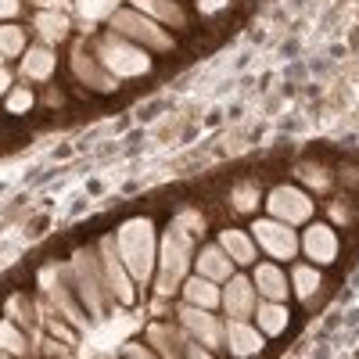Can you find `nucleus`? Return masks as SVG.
I'll return each instance as SVG.
<instances>
[{
  "label": "nucleus",
  "mask_w": 359,
  "mask_h": 359,
  "mask_svg": "<svg viewBox=\"0 0 359 359\" xmlns=\"http://www.w3.org/2000/svg\"><path fill=\"white\" fill-rule=\"evenodd\" d=\"M69 277V266H57V262H50V266H40V273H36V284H40V291L47 294V302L54 306V313L57 316H65L76 331H86V313L76 306V291H72V284L65 280Z\"/></svg>",
  "instance_id": "obj_6"
},
{
  "label": "nucleus",
  "mask_w": 359,
  "mask_h": 359,
  "mask_svg": "<svg viewBox=\"0 0 359 359\" xmlns=\"http://www.w3.org/2000/svg\"><path fill=\"white\" fill-rule=\"evenodd\" d=\"M8 90H11V69H8V65H0V97H4Z\"/></svg>",
  "instance_id": "obj_39"
},
{
  "label": "nucleus",
  "mask_w": 359,
  "mask_h": 359,
  "mask_svg": "<svg viewBox=\"0 0 359 359\" xmlns=\"http://www.w3.org/2000/svg\"><path fill=\"white\" fill-rule=\"evenodd\" d=\"M194 269H198V277H205V280L226 284V280L233 277V259H230V255L219 248V241H216V245H205V248L198 252Z\"/></svg>",
  "instance_id": "obj_17"
},
{
  "label": "nucleus",
  "mask_w": 359,
  "mask_h": 359,
  "mask_svg": "<svg viewBox=\"0 0 359 359\" xmlns=\"http://www.w3.org/2000/svg\"><path fill=\"white\" fill-rule=\"evenodd\" d=\"M29 50V36L18 25H0V65L11 62V57H22Z\"/></svg>",
  "instance_id": "obj_28"
},
{
  "label": "nucleus",
  "mask_w": 359,
  "mask_h": 359,
  "mask_svg": "<svg viewBox=\"0 0 359 359\" xmlns=\"http://www.w3.org/2000/svg\"><path fill=\"white\" fill-rule=\"evenodd\" d=\"M144 345L151 348L158 359H184V345H187V331L180 323H147L144 327Z\"/></svg>",
  "instance_id": "obj_15"
},
{
  "label": "nucleus",
  "mask_w": 359,
  "mask_h": 359,
  "mask_svg": "<svg viewBox=\"0 0 359 359\" xmlns=\"http://www.w3.org/2000/svg\"><path fill=\"white\" fill-rule=\"evenodd\" d=\"M180 298H184L187 306H198V309H219V298H223V291H219V284H212V280H205V277H187L184 280V287H180Z\"/></svg>",
  "instance_id": "obj_21"
},
{
  "label": "nucleus",
  "mask_w": 359,
  "mask_h": 359,
  "mask_svg": "<svg viewBox=\"0 0 359 359\" xmlns=\"http://www.w3.org/2000/svg\"><path fill=\"white\" fill-rule=\"evenodd\" d=\"M97 259H101V269H104V280L115 294V302L123 306H133L137 302V284L130 277V269L123 266V255L115 248V237H101L97 241Z\"/></svg>",
  "instance_id": "obj_8"
},
{
  "label": "nucleus",
  "mask_w": 359,
  "mask_h": 359,
  "mask_svg": "<svg viewBox=\"0 0 359 359\" xmlns=\"http://www.w3.org/2000/svg\"><path fill=\"white\" fill-rule=\"evenodd\" d=\"M298 248L309 255L313 266H331L341 255V237L334 233L331 223H309L306 233L298 237Z\"/></svg>",
  "instance_id": "obj_11"
},
{
  "label": "nucleus",
  "mask_w": 359,
  "mask_h": 359,
  "mask_svg": "<svg viewBox=\"0 0 359 359\" xmlns=\"http://www.w3.org/2000/svg\"><path fill=\"white\" fill-rule=\"evenodd\" d=\"M184 359H216V352H212V348H205V345H198L194 338H187V345H184Z\"/></svg>",
  "instance_id": "obj_34"
},
{
  "label": "nucleus",
  "mask_w": 359,
  "mask_h": 359,
  "mask_svg": "<svg viewBox=\"0 0 359 359\" xmlns=\"http://www.w3.org/2000/svg\"><path fill=\"white\" fill-rule=\"evenodd\" d=\"M18 11H22V0H0V22L18 18Z\"/></svg>",
  "instance_id": "obj_37"
},
{
  "label": "nucleus",
  "mask_w": 359,
  "mask_h": 359,
  "mask_svg": "<svg viewBox=\"0 0 359 359\" xmlns=\"http://www.w3.org/2000/svg\"><path fill=\"white\" fill-rule=\"evenodd\" d=\"M133 11L147 15L151 22H165L172 29H184L187 25V11L180 8V0H130Z\"/></svg>",
  "instance_id": "obj_20"
},
{
  "label": "nucleus",
  "mask_w": 359,
  "mask_h": 359,
  "mask_svg": "<svg viewBox=\"0 0 359 359\" xmlns=\"http://www.w3.org/2000/svg\"><path fill=\"white\" fill-rule=\"evenodd\" d=\"M123 352H126V359H158L151 348H147V345H140V341H130Z\"/></svg>",
  "instance_id": "obj_35"
},
{
  "label": "nucleus",
  "mask_w": 359,
  "mask_h": 359,
  "mask_svg": "<svg viewBox=\"0 0 359 359\" xmlns=\"http://www.w3.org/2000/svg\"><path fill=\"white\" fill-rule=\"evenodd\" d=\"M33 29L40 33V40H43L47 47L65 43V40H69V15H65V11H36V15H33Z\"/></svg>",
  "instance_id": "obj_24"
},
{
  "label": "nucleus",
  "mask_w": 359,
  "mask_h": 359,
  "mask_svg": "<svg viewBox=\"0 0 359 359\" xmlns=\"http://www.w3.org/2000/svg\"><path fill=\"white\" fill-rule=\"evenodd\" d=\"M327 216H331L334 223H352V212H348V205H345V201H334L331 208H327Z\"/></svg>",
  "instance_id": "obj_36"
},
{
  "label": "nucleus",
  "mask_w": 359,
  "mask_h": 359,
  "mask_svg": "<svg viewBox=\"0 0 359 359\" xmlns=\"http://www.w3.org/2000/svg\"><path fill=\"white\" fill-rule=\"evenodd\" d=\"M176 323L187 331V338H194L205 348H223V320L212 316V309H198V306H180L176 309Z\"/></svg>",
  "instance_id": "obj_10"
},
{
  "label": "nucleus",
  "mask_w": 359,
  "mask_h": 359,
  "mask_svg": "<svg viewBox=\"0 0 359 359\" xmlns=\"http://www.w3.org/2000/svg\"><path fill=\"white\" fill-rule=\"evenodd\" d=\"M266 212L273 216V219H280V223H287V226H302V223L313 219L316 205H313V198H309L302 187L277 184L273 191L266 194Z\"/></svg>",
  "instance_id": "obj_7"
},
{
  "label": "nucleus",
  "mask_w": 359,
  "mask_h": 359,
  "mask_svg": "<svg viewBox=\"0 0 359 359\" xmlns=\"http://www.w3.org/2000/svg\"><path fill=\"white\" fill-rule=\"evenodd\" d=\"M223 345L233 359H255L266 348V334L248 320H226L223 323Z\"/></svg>",
  "instance_id": "obj_12"
},
{
  "label": "nucleus",
  "mask_w": 359,
  "mask_h": 359,
  "mask_svg": "<svg viewBox=\"0 0 359 359\" xmlns=\"http://www.w3.org/2000/svg\"><path fill=\"white\" fill-rule=\"evenodd\" d=\"M115 248L123 255V266L137 287H151L155 280V262H158V233L147 216H130L115 233Z\"/></svg>",
  "instance_id": "obj_1"
},
{
  "label": "nucleus",
  "mask_w": 359,
  "mask_h": 359,
  "mask_svg": "<svg viewBox=\"0 0 359 359\" xmlns=\"http://www.w3.org/2000/svg\"><path fill=\"white\" fill-rule=\"evenodd\" d=\"M230 212H237V216H252L255 208L262 205V184L259 180H252V176H245V180H237V184L230 187Z\"/></svg>",
  "instance_id": "obj_23"
},
{
  "label": "nucleus",
  "mask_w": 359,
  "mask_h": 359,
  "mask_svg": "<svg viewBox=\"0 0 359 359\" xmlns=\"http://www.w3.org/2000/svg\"><path fill=\"white\" fill-rule=\"evenodd\" d=\"M252 237H255V245L269 255V259H277V262H291L294 252H298V233L294 226L280 223V219H255L252 223Z\"/></svg>",
  "instance_id": "obj_9"
},
{
  "label": "nucleus",
  "mask_w": 359,
  "mask_h": 359,
  "mask_svg": "<svg viewBox=\"0 0 359 359\" xmlns=\"http://www.w3.org/2000/svg\"><path fill=\"white\" fill-rule=\"evenodd\" d=\"M108 22H111V33L133 40V43H137V47H144V50H158V54L176 50V40L165 33V29H162L158 22H151L147 15L133 11V8H118Z\"/></svg>",
  "instance_id": "obj_5"
},
{
  "label": "nucleus",
  "mask_w": 359,
  "mask_h": 359,
  "mask_svg": "<svg viewBox=\"0 0 359 359\" xmlns=\"http://www.w3.org/2000/svg\"><path fill=\"white\" fill-rule=\"evenodd\" d=\"M219 306L226 309V320H248V316H255V306H259V291H255L252 277L233 273V277L226 280V287H223Z\"/></svg>",
  "instance_id": "obj_14"
},
{
  "label": "nucleus",
  "mask_w": 359,
  "mask_h": 359,
  "mask_svg": "<svg viewBox=\"0 0 359 359\" xmlns=\"http://www.w3.org/2000/svg\"><path fill=\"white\" fill-rule=\"evenodd\" d=\"M0 352H8L15 359L29 355V338H25L22 327L11 323V320H0Z\"/></svg>",
  "instance_id": "obj_29"
},
{
  "label": "nucleus",
  "mask_w": 359,
  "mask_h": 359,
  "mask_svg": "<svg viewBox=\"0 0 359 359\" xmlns=\"http://www.w3.org/2000/svg\"><path fill=\"white\" fill-rule=\"evenodd\" d=\"M230 4H233V0H198V11H201L205 18H216V15H223Z\"/></svg>",
  "instance_id": "obj_33"
},
{
  "label": "nucleus",
  "mask_w": 359,
  "mask_h": 359,
  "mask_svg": "<svg viewBox=\"0 0 359 359\" xmlns=\"http://www.w3.org/2000/svg\"><path fill=\"white\" fill-rule=\"evenodd\" d=\"M291 287H294V298L298 302H313V298L320 294L323 287V273H320V266H291V273H287Z\"/></svg>",
  "instance_id": "obj_25"
},
{
  "label": "nucleus",
  "mask_w": 359,
  "mask_h": 359,
  "mask_svg": "<svg viewBox=\"0 0 359 359\" xmlns=\"http://www.w3.org/2000/svg\"><path fill=\"white\" fill-rule=\"evenodd\" d=\"M57 72V54L47 43H36L22 54V79L29 83H47Z\"/></svg>",
  "instance_id": "obj_18"
},
{
  "label": "nucleus",
  "mask_w": 359,
  "mask_h": 359,
  "mask_svg": "<svg viewBox=\"0 0 359 359\" xmlns=\"http://www.w3.org/2000/svg\"><path fill=\"white\" fill-rule=\"evenodd\" d=\"M194 266V233L180 223H169V230L158 237V262H155V294L172 298L180 291V280Z\"/></svg>",
  "instance_id": "obj_2"
},
{
  "label": "nucleus",
  "mask_w": 359,
  "mask_h": 359,
  "mask_svg": "<svg viewBox=\"0 0 359 359\" xmlns=\"http://www.w3.org/2000/svg\"><path fill=\"white\" fill-rule=\"evenodd\" d=\"M69 284L76 291V298L83 302V309L101 320L108 313V306L115 302V294L104 280V269H101V259H97V248H76L72 259H69Z\"/></svg>",
  "instance_id": "obj_3"
},
{
  "label": "nucleus",
  "mask_w": 359,
  "mask_h": 359,
  "mask_svg": "<svg viewBox=\"0 0 359 359\" xmlns=\"http://www.w3.org/2000/svg\"><path fill=\"white\" fill-rule=\"evenodd\" d=\"M219 248L233 259V266H252L255 255H259V245L248 230H237V226H226L219 233Z\"/></svg>",
  "instance_id": "obj_19"
},
{
  "label": "nucleus",
  "mask_w": 359,
  "mask_h": 359,
  "mask_svg": "<svg viewBox=\"0 0 359 359\" xmlns=\"http://www.w3.org/2000/svg\"><path fill=\"white\" fill-rule=\"evenodd\" d=\"M47 331H50L54 338H62L65 345H72V341H76V331H72V327H65V320H62V316H47Z\"/></svg>",
  "instance_id": "obj_32"
},
{
  "label": "nucleus",
  "mask_w": 359,
  "mask_h": 359,
  "mask_svg": "<svg viewBox=\"0 0 359 359\" xmlns=\"http://www.w3.org/2000/svg\"><path fill=\"white\" fill-rule=\"evenodd\" d=\"M0 359H8V352H4V355H0Z\"/></svg>",
  "instance_id": "obj_40"
},
{
  "label": "nucleus",
  "mask_w": 359,
  "mask_h": 359,
  "mask_svg": "<svg viewBox=\"0 0 359 359\" xmlns=\"http://www.w3.org/2000/svg\"><path fill=\"white\" fill-rule=\"evenodd\" d=\"M287 306L284 302H269V298H259L255 306V327L266 334V338H280L287 331Z\"/></svg>",
  "instance_id": "obj_22"
},
{
  "label": "nucleus",
  "mask_w": 359,
  "mask_h": 359,
  "mask_svg": "<svg viewBox=\"0 0 359 359\" xmlns=\"http://www.w3.org/2000/svg\"><path fill=\"white\" fill-rule=\"evenodd\" d=\"M252 284H255L259 298H269V302H284L291 294V280L277 262H259L252 269Z\"/></svg>",
  "instance_id": "obj_16"
},
{
  "label": "nucleus",
  "mask_w": 359,
  "mask_h": 359,
  "mask_svg": "<svg viewBox=\"0 0 359 359\" xmlns=\"http://www.w3.org/2000/svg\"><path fill=\"white\" fill-rule=\"evenodd\" d=\"M294 176L302 180V184H306L309 191H320V194H327V191H334V172L327 169L323 162H313V158H306V162H298V165H294Z\"/></svg>",
  "instance_id": "obj_26"
},
{
  "label": "nucleus",
  "mask_w": 359,
  "mask_h": 359,
  "mask_svg": "<svg viewBox=\"0 0 359 359\" xmlns=\"http://www.w3.org/2000/svg\"><path fill=\"white\" fill-rule=\"evenodd\" d=\"M90 50H94V57L104 65V72L115 76V79H144L147 72L155 69L151 54H147L144 47H137L133 40L118 36V33L97 36L94 43H90Z\"/></svg>",
  "instance_id": "obj_4"
},
{
  "label": "nucleus",
  "mask_w": 359,
  "mask_h": 359,
  "mask_svg": "<svg viewBox=\"0 0 359 359\" xmlns=\"http://www.w3.org/2000/svg\"><path fill=\"white\" fill-rule=\"evenodd\" d=\"M4 313H8V320L18 323V327H33V323H36V313H40V302H36L33 294H8Z\"/></svg>",
  "instance_id": "obj_27"
},
{
  "label": "nucleus",
  "mask_w": 359,
  "mask_h": 359,
  "mask_svg": "<svg viewBox=\"0 0 359 359\" xmlns=\"http://www.w3.org/2000/svg\"><path fill=\"white\" fill-rule=\"evenodd\" d=\"M69 69H72V76L79 79V86H86V90H94V94H115V76H108L104 72V65L94 57V50H83V47H76L72 50V57H69Z\"/></svg>",
  "instance_id": "obj_13"
},
{
  "label": "nucleus",
  "mask_w": 359,
  "mask_h": 359,
  "mask_svg": "<svg viewBox=\"0 0 359 359\" xmlns=\"http://www.w3.org/2000/svg\"><path fill=\"white\" fill-rule=\"evenodd\" d=\"M4 108H8V115H25L29 108H36V94L29 86H15V90H8Z\"/></svg>",
  "instance_id": "obj_30"
},
{
  "label": "nucleus",
  "mask_w": 359,
  "mask_h": 359,
  "mask_svg": "<svg viewBox=\"0 0 359 359\" xmlns=\"http://www.w3.org/2000/svg\"><path fill=\"white\" fill-rule=\"evenodd\" d=\"M172 223H180V226L191 230V233H205V230H208V219L198 212V208H180Z\"/></svg>",
  "instance_id": "obj_31"
},
{
  "label": "nucleus",
  "mask_w": 359,
  "mask_h": 359,
  "mask_svg": "<svg viewBox=\"0 0 359 359\" xmlns=\"http://www.w3.org/2000/svg\"><path fill=\"white\" fill-rule=\"evenodd\" d=\"M43 355H47V359H65L69 348H65V345H57V341H47V345H43Z\"/></svg>",
  "instance_id": "obj_38"
}]
</instances>
